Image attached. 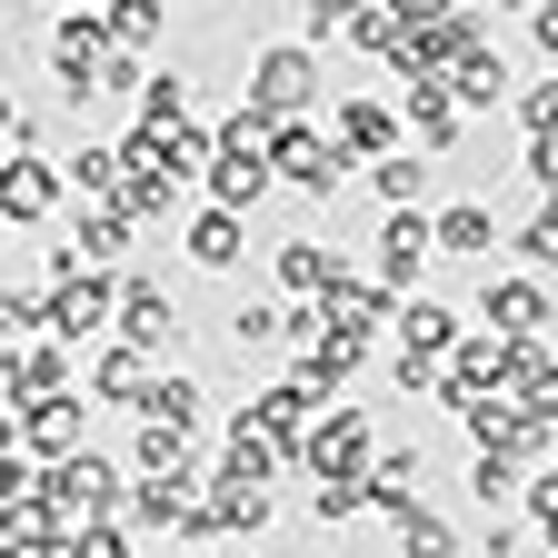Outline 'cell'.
I'll list each match as a JSON object with an SVG mask.
<instances>
[{"mask_svg": "<svg viewBox=\"0 0 558 558\" xmlns=\"http://www.w3.org/2000/svg\"><path fill=\"white\" fill-rule=\"evenodd\" d=\"M130 499H140V478H130L120 459H100V449H81V459L50 469V509H60L70 529H120Z\"/></svg>", "mask_w": 558, "mask_h": 558, "instance_id": "1", "label": "cell"}, {"mask_svg": "<svg viewBox=\"0 0 558 558\" xmlns=\"http://www.w3.org/2000/svg\"><path fill=\"white\" fill-rule=\"evenodd\" d=\"M319 90H329V70H319L310 40H269V50H250V100H259L269 120H310Z\"/></svg>", "mask_w": 558, "mask_h": 558, "instance_id": "2", "label": "cell"}, {"mask_svg": "<svg viewBox=\"0 0 558 558\" xmlns=\"http://www.w3.org/2000/svg\"><path fill=\"white\" fill-rule=\"evenodd\" d=\"M120 290H130V269H70L50 290V339H70V349L120 339Z\"/></svg>", "mask_w": 558, "mask_h": 558, "instance_id": "3", "label": "cell"}, {"mask_svg": "<svg viewBox=\"0 0 558 558\" xmlns=\"http://www.w3.org/2000/svg\"><path fill=\"white\" fill-rule=\"evenodd\" d=\"M269 170H279V190H300V199H339V180L360 170V160L329 140V120H290V130L269 140Z\"/></svg>", "mask_w": 558, "mask_h": 558, "instance_id": "4", "label": "cell"}, {"mask_svg": "<svg viewBox=\"0 0 558 558\" xmlns=\"http://www.w3.org/2000/svg\"><path fill=\"white\" fill-rule=\"evenodd\" d=\"M110 21L100 11H70V21H50V81H60V100L70 110H90L100 100V70H110Z\"/></svg>", "mask_w": 558, "mask_h": 558, "instance_id": "5", "label": "cell"}, {"mask_svg": "<svg viewBox=\"0 0 558 558\" xmlns=\"http://www.w3.org/2000/svg\"><path fill=\"white\" fill-rule=\"evenodd\" d=\"M170 199H180V170H170V140L130 120V130H120V209H130L140 230H150V220H170Z\"/></svg>", "mask_w": 558, "mask_h": 558, "instance_id": "6", "label": "cell"}, {"mask_svg": "<svg viewBox=\"0 0 558 558\" xmlns=\"http://www.w3.org/2000/svg\"><path fill=\"white\" fill-rule=\"evenodd\" d=\"M319 319H329L339 339H399V290H379V269L339 259V279L319 290Z\"/></svg>", "mask_w": 558, "mask_h": 558, "instance_id": "7", "label": "cell"}, {"mask_svg": "<svg viewBox=\"0 0 558 558\" xmlns=\"http://www.w3.org/2000/svg\"><path fill=\"white\" fill-rule=\"evenodd\" d=\"M329 140H339L360 170H379V160L409 150V110H389L379 90H349V100H329Z\"/></svg>", "mask_w": 558, "mask_h": 558, "instance_id": "8", "label": "cell"}, {"mask_svg": "<svg viewBox=\"0 0 558 558\" xmlns=\"http://www.w3.org/2000/svg\"><path fill=\"white\" fill-rule=\"evenodd\" d=\"M300 469L310 478H369L379 469V418L349 409V399H329V418H319V439L300 449Z\"/></svg>", "mask_w": 558, "mask_h": 558, "instance_id": "9", "label": "cell"}, {"mask_svg": "<svg viewBox=\"0 0 558 558\" xmlns=\"http://www.w3.org/2000/svg\"><path fill=\"white\" fill-rule=\"evenodd\" d=\"M369 250H379V290L418 300V279H429V259H439V209H389Z\"/></svg>", "mask_w": 558, "mask_h": 558, "instance_id": "10", "label": "cell"}, {"mask_svg": "<svg viewBox=\"0 0 558 558\" xmlns=\"http://www.w3.org/2000/svg\"><path fill=\"white\" fill-rule=\"evenodd\" d=\"M478 319L499 339H538V329H558V300H548L538 269H488L478 279Z\"/></svg>", "mask_w": 558, "mask_h": 558, "instance_id": "11", "label": "cell"}, {"mask_svg": "<svg viewBox=\"0 0 558 558\" xmlns=\"http://www.w3.org/2000/svg\"><path fill=\"white\" fill-rule=\"evenodd\" d=\"M11 439H21L40 469L81 459V449H90V389H70V399H40V409H21V418H11Z\"/></svg>", "mask_w": 558, "mask_h": 558, "instance_id": "12", "label": "cell"}, {"mask_svg": "<svg viewBox=\"0 0 558 558\" xmlns=\"http://www.w3.org/2000/svg\"><path fill=\"white\" fill-rule=\"evenodd\" d=\"M81 379H70V339H31V349H11V369H0V409H40V399H70Z\"/></svg>", "mask_w": 558, "mask_h": 558, "instance_id": "13", "label": "cell"}, {"mask_svg": "<svg viewBox=\"0 0 558 558\" xmlns=\"http://www.w3.org/2000/svg\"><path fill=\"white\" fill-rule=\"evenodd\" d=\"M120 339L150 349V360H170V349H180V300H170V279L130 269V290H120Z\"/></svg>", "mask_w": 558, "mask_h": 558, "instance_id": "14", "label": "cell"}, {"mask_svg": "<svg viewBox=\"0 0 558 558\" xmlns=\"http://www.w3.org/2000/svg\"><path fill=\"white\" fill-rule=\"evenodd\" d=\"M250 418H259V429H269L279 449H290V459H300V449L319 439V418H329V399H319V389H310V379L290 369V379H269V389L250 399Z\"/></svg>", "mask_w": 558, "mask_h": 558, "instance_id": "15", "label": "cell"}, {"mask_svg": "<svg viewBox=\"0 0 558 558\" xmlns=\"http://www.w3.org/2000/svg\"><path fill=\"white\" fill-rule=\"evenodd\" d=\"M160 389V360H150V349H130V339H100L90 349V399L100 409H130L140 418V399H150Z\"/></svg>", "mask_w": 558, "mask_h": 558, "instance_id": "16", "label": "cell"}, {"mask_svg": "<svg viewBox=\"0 0 558 558\" xmlns=\"http://www.w3.org/2000/svg\"><path fill=\"white\" fill-rule=\"evenodd\" d=\"M259 529H269V488L240 478V469H209V529H199V548H220V538H259Z\"/></svg>", "mask_w": 558, "mask_h": 558, "instance_id": "17", "label": "cell"}, {"mask_svg": "<svg viewBox=\"0 0 558 558\" xmlns=\"http://www.w3.org/2000/svg\"><path fill=\"white\" fill-rule=\"evenodd\" d=\"M180 250H190V269H209V279H230L240 259H250V220L240 209H190V230H180Z\"/></svg>", "mask_w": 558, "mask_h": 558, "instance_id": "18", "label": "cell"}, {"mask_svg": "<svg viewBox=\"0 0 558 558\" xmlns=\"http://www.w3.org/2000/svg\"><path fill=\"white\" fill-rule=\"evenodd\" d=\"M339 259H349V250H329V240L300 230V240H279V250H269V279H279V300H290V310H310L329 279H339Z\"/></svg>", "mask_w": 558, "mask_h": 558, "instance_id": "19", "label": "cell"}, {"mask_svg": "<svg viewBox=\"0 0 558 558\" xmlns=\"http://www.w3.org/2000/svg\"><path fill=\"white\" fill-rule=\"evenodd\" d=\"M418 478H429V449H379V469H369V509L399 529V519H418V509H429V488H418Z\"/></svg>", "mask_w": 558, "mask_h": 558, "instance_id": "20", "label": "cell"}, {"mask_svg": "<svg viewBox=\"0 0 558 558\" xmlns=\"http://www.w3.org/2000/svg\"><path fill=\"white\" fill-rule=\"evenodd\" d=\"M488 250H509L499 209H488V199H439V259H469L488 279Z\"/></svg>", "mask_w": 558, "mask_h": 558, "instance_id": "21", "label": "cell"}, {"mask_svg": "<svg viewBox=\"0 0 558 558\" xmlns=\"http://www.w3.org/2000/svg\"><path fill=\"white\" fill-rule=\"evenodd\" d=\"M60 160H11V170H0V220H11V230H40L50 220V209H60Z\"/></svg>", "mask_w": 558, "mask_h": 558, "instance_id": "22", "label": "cell"}, {"mask_svg": "<svg viewBox=\"0 0 558 558\" xmlns=\"http://www.w3.org/2000/svg\"><path fill=\"white\" fill-rule=\"evenodd\" d=\"M459 339H469V319L449 310V300H429V290H418V300H399V349H418V360H459Z\"/></svg>", "mask_w": 558, "mask_h": 558, "instance_id": "23", "label": "cell"}, {"mask_svg": "<svg viewBox=\"0 0 558 558\" xmlns=\"http://www.w3.org/2000/svg\"><path fill=\"white\" fill-rule=\"evenodd\" d=\"M519 418H538V429H558V349L548 339H529L519 349V369H509V389H499Z\"/></svg>", "mask_w": 558, "mask_h": 558, "instance_id": "24", "label": "cell"}, {"mask_svg": "<svg viewBox=\"0 0 558 558\" xmlns=\"http://www.w3.org/2000/svg\"><path fill=\"white\" fill-rule=\"evenodd\" d=\"M409 150H429V160L459 150V90L449 81H409Z\"/></svg>", "mask_w": 558, "mask_h": 558, "instance_id": "25", "label": "cell"}, {"mask_svg": "<svg viewBox=\"0 0 558 558\" xmlns=\"http://www.w3.org/2000/svg\"><path fill=\"white\" fill-rule=\"evenodd\" d=\"M269 190H279L269 150H220V170H209V209H240V220H250Z\"/></svg>", "mask_w": 558, "mask_h": 558, "instance_id": "26", "label": "cell"}, {"mask_svg": "<svg viewBox=\"0 0 558 558\" xmlns=\"http://www.w3.org/2000/svg\"><path fill=\"white\" fill-rule=\"evenodd\" d=\"M220 469H240V478H259V488H269L279 469H300V459H290V449H279V439L259 429V418L240 409V418H230V429H220Z\"/></svg>", "mask_w": 558, "mask_h": 558, "instance_id": "27", "label": "cell"}, {"mask_svg": "<svg viewBox=\"0 0 558 558\" xmlns=\"http://www.w3.org/2000/svg\"><path fill=\"white\" fill-rule=\"evenodd\" d=\"M360 369H369V339H339V329H319V339L300 349V379H310L319 399H339V389L360 379Z\"/></svg>", "mask_w": 558, "mask_h": 558, "instance_id": "28", "label": "cell"}, {"mask_svg": "<svg viewBox=\"0 0 558 558\" xmlns=\"http://www.w3.org/2000/svg\"><path fill=\"white\" fill-rule=\"evenodd\" d=\"M190 469H199V439H190V429H160V418H140L130 478H190Z\"/></svg>", "mask_w": 558, "mask_h": 558, "instance_id": "29", "label": "cell"}, {"mask_svg": "<svg viewBox=\"0 0 558 558\" xmlns=\"http://www.w3.org/2000/svg\"><path fill=\"white\" fill-rule=\"evenodd\" d=\"M60 180H70V199H120V140H81V150H60Z\"/></svg>", "mask_w": 558, "mask_h": 558, "instance_id": "30", "label": "cell"}, {"mask_svg": "<svg viewBox=\"0 0 558 558\" xmlns=\"http://www.w3.org/2000/svg\"><path fill=\"white\" fill-rule=\"evenodd\" d=\"M140 418H160V429H190V439H199V418H209V389H199L190 369H160V389L140 399Z\"/></svg>", "mask_w": 558, "mask_h": 558, "instance_id": "31", "label": "cell"}, {"mask_svg": "<svg viewBox=\"0 0 558 558\" xmlns=\"http://www.w3.org/2000/svg\"><path fill=\"white\" fill-rule=\"evenodd\" d=\"M469 499H478V519H509V499H529V469H519V459L469 449Z\"/></svg>", "mask_w": 558, "mask_h": 558, "instance_id": "32", "label": "cell"}, {"mask_svg": "<svg viewBox=\"0 0 558 558\" xmlns=\"http://www.w3.org/2000/svg\"><path fill=\"white\" fill-rule=\"evenodd\" d=\"M0 339H11V349L50 339V279H21V290H0Z\"/></svg>", "mask_w": 558, "mask_h": 558, "instance_id": "33", "label": "cell"}, {"mask_svg": "<svg viewBox=\"0 0 558 558\" xmlns=\"http://www.w3.org/2000/svg\"><path fill=\"white\" fill-rule=\"evenodd\" d=\"M220 329H230V349H240V360H250V349H279V339H290V300H240Z\"/></svg>", "mask_w": 558, "mask_h": 558, "instance_id": "34", "label": "cell"}, {"mask_svg": "<svg viewBox=\"0 0 558 558\" xmlns=\"http://www.w3.org/2000/svg\"><path fill=\"white\" fill-rule=\"evenodd\" d=\"M449 90H459V110H499V100L519 110V81H509V60H499V50H478V60L459 70V81H449Z\"/></svg>", "mask_w": 558, "mask_h": 558, "instance_id": "35", "label": "cell"}, {"mask_svg": "<svg viewBox=\"0 0 558 558\" xmlns=\"http://www.w3.org/2000/svg\"><path fill=\"white\" fill-rule=\"evenodd\" d=\"M369 190H379V209H418V199H429V150L379 160V170H369Z\"/></svg>", "mask_w": 558, "mask_h": 558, "instance_id": "36", "label": "cell"}, {"mask_svg": "<svg viewBox=\"0 0 558 558\" xmlns=\"http://www.w3.org/2000/svg\"><path fill=\"white\" fill-rule=\"evenodd\" d=\"M110 40L150 60V50L170 40V0H120V11H110Z\"/></svg>", "mask_w": 558, "mask_h": 558, "instance_id": "37", "label": "cell"}, {"mask_svg": "<svg viewBox=\"0 0 558 558\" xmlns=\"http://www.w3.org/2000/svg\"><path fill=\"white\" fill-rule=\"evenodd\" d=\"M199 110H190V81L180 70H150V90H140V130H190Z\"/></svg>", "mask_w": 558, "mask_h": 558, "instance_id": "38", "label": "cell"}, {"mask_svg": "<svg viewBox=\"0 0 558 558\" xmlns=\"http://www.w3.org/2000/svg\"><path fill=\"white\" fill-rule=\"evenodd\" d=\"M369 509V478H310V519L339 529V519H360Z\"/></svg>", "mask_w": 558, "mask_h": 558, "instance_id": "39", "label": "cell"}, {"mask_svg": "<svg viewBox=\"0 0 558 558\" xmlns=\"http://www.w3.org/2000/svg\"><path fill=\"white\" fill-rule=\"evenodd\" d=\"M399 558H459V529L439 509H418V519H399Z\"/></svg>", "mask_w": 558, "mask_h": 558, "instance_id": "40", "label": "cell"}, {"mask_svg": "<svg viewBox=\"0 0 558 558\" xmlns=\"http://www.w3.org/2000/svg\"><path fill=\"white\" fill-rule=\"evenodd\" d=\"M519 130L529 140H558V70H538V81L519 90Z\"/></svg>", "mask_w": 558, "mask_h": 558, "instance_id": "41", "label": "cell"}, {"mask_svg": "<svg viewBox=\"0 0 558 558\" xmlns=\"http://www.w3.org/2000/svg\"><path fill=\"white\" fill-rule=\"evenodd\" d=\"M509 250H519V259H529V269H558V199H548V209H538V220H529V230H519V240H509Z\"/></svg>", "mask_w": 558, "mask_h": 558, "instance_id": "42", "label": "cell"}, {"mask_svg": "<svg viewBox=\"0 0 558 558\" xmlns=\"http://www.w3.org/2000/svg\"><path fill=\"white\" fill-rule=\"evenodd\" d=\"M130 538H140L130 519H120V529H70V548H60V558H130Z\"/></svg>", "mask_w": 558, "mask_h": 558, "instance_id": "43", "label": "cell"}, {"mask_svg": "<svg viewBox=\"0 0 558 558\" xmlns=\"http://www.w3.org/2000/svg\"><path fill=\"white\" fill-rule=\"evenodd\" d=\"M529 529H538V538H558V459L529 478Z\"/></svg>", "mask_w": 558, "mask_h": 558, "instance_id": "44", "label": "cell"}, {"mask_svg": "<svg viewBox=\"0 0 558 558\" xmlns=\"http://www.w3.org/2000/svg\"><path fill=\"white\" fill-rule=\"evenodd\" d=\"M0 150H11V160H40V150H50V130H40V110H11V130H0Z\"/></svg>", "mask_w": 558, "mask_h": 558, "instance_id": "45", "label": "cell"}, {"mask_svg": "<svg viewBox=\"0 0 558 558\" xmlns=\"http://www.w3.org/2000/svg\"><path fill=\"white\" fill-rule=\"evenodd\" d=\"M478 548H488V558H529V529H519V519H488Z\"/></svg>", "mask_w": 558, "mask_h": 558, "instance_id": "46", "label": "cell"}, {"mask_svg": "<svg viewBox=\"0 0 558 558\" xmlns=\"http://www.w3.org/2000/svg\"><path fill=\"white\" fill-rule=\"evenodd\" d=\"M529 40H538V60L558 70V0H538V11H529Z\"/></svg>", "mask_w": 558, "mask_h": 558, "instance_id": "47", "label": "cell"}, {"mask_svg": "<svg viewBox=\"0 0 558 558\" xmlns=\"http://www.w3.org/2000/svg\"><path fill=\"white\" fill-rule=\"evenodd\" d=\"M399 21L409 31H439V21H459V0H399Z\"/></svg>", "mask_w": 558, "mask_h": 558, "instance_id": "48", "label": "cell"}, {"mask_svg": "<svg viewBox=\"0 0 558 558\" xmlns=\"http://www.w3.org/2000/svg\"><path fill=\"white\" fill-rule=\"evenodd\" d=\"M529 180H538V190L558 199V140H529Z\"/></svg>", "mask_w": 558, "mask_h": 558, "instance_id": "49", "label": "cell"}, {"mask_svg": "<svg viewBox=\"0 0 558 558\" xmlns=\"http://www.w3.org/2000/svg\"><path fill=\"white\" fill-rule=\"evenodd\" d=\"M50 11H60V21H70V11H100V21H110V11H120V0H50Z\"/></svg>", "mask_w": 558, "mask_h": 558, "instance_id": "50", "label": "cell"}, {"mask_svg": "<svg viewBox=\"0 0 558 558\" xmlns=\"http://www.w3.org/2000/svg\"><path fill=\"white\" fill-rule=\"evenodd\" d=\"M190 558H220V548H190Z\"/></svg>", "mask_w": 558, "mask_h": 558, "instance_id": "51", "label": "cell"}, {"mask_svg": "<svg viewBox=\"0 0 558 558\" xmlns=\"http://www.w3.org/2000/svg\"><path fill=\"white\" fill-rule=\"evenodd\" d=\"M548 548H558V538H548Z\"/></svg>", "mask_w": 558, "mask_h": 558, "instance_id": "52", "label": "cell"}]
</instances>
